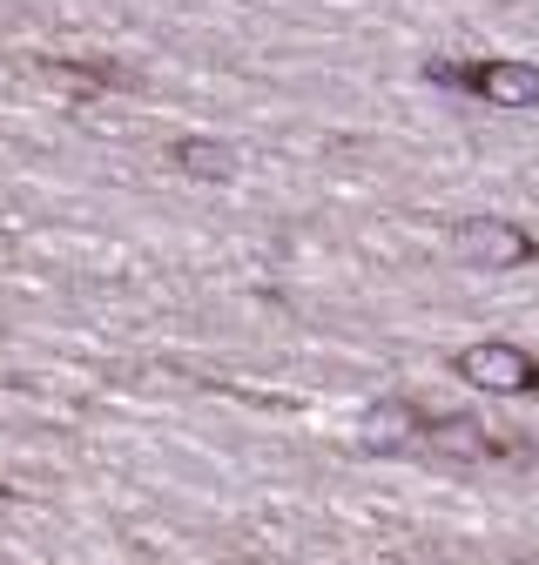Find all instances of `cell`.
Here are the masks:
<instances>
[{"label":"cell","mask_w":539,"mask_h":565,"mask_svg":"<svg viewBox=\"0 0 539 565\" xmlns=\"http://www.w3.org/2000/svg\"><path fill=\"white\" fill-rule=\"evenodd\" d=\"M452 371L465 384H479V391H499V397H519V391H539V364L526 358L519 343H465Z\"/></svg>","instance_id":"6da1fadb"},{"label":"cell","mask_w":539,"mask_h":565,"mask_svg":"<svg viewBox=\"0 0 539 565\" xmlns=\"http://www.w3.org/2000/svg\"><path fill=\"white\" fill-rule=\"evenodd\" d=\"M425 445L432 451H452V458H486V431L472 417H438V424H425Z\"/></svg>","instance_id":"5b68a950"},{"label":"cell","mask_w":539,"mask_h":565,"mask_svg":"<svg viewBox=\"0 0 539 565\" xmlns=\"http://www.w3.org/2000/svg\"><path fill=\"white\" fill-rule=\"evenodd\" d=\"M465 82L493 108H539V67L532 61H486V67H472Z\"/></svg>","instance_id":"3957f363"},{"label":"cell","mask_w":539,"mask_h":565,"mask_svg":"<svg viewBox=\"0 0 539 565\" xmlns=\"http://www.w3.org/2000/svg\"><path fill=\"white\" fill-rule=\"evenodd\" d=\"M452 249H458V263H472V269H519V263L532 256V236H526L519 223H499V216H472V223L452 230Z\"/></svg>","instance_id":"7a4b0ae2"},{"label":"cell","mask_w":539,"mask_h":565,"mask_svg":"<svg viewBox=\"0 0 539 565\" xmlns=\"http://www.w3.org/2000/svg\"><path fill=\"white\" fill-rule=\"evenodd\" d=\"M176 162H182V175H195V182H223V175H230V149H223V141H210V135H182V141H176Z\"/></svg>","instance_id":"277c9868"}]
</instances>
